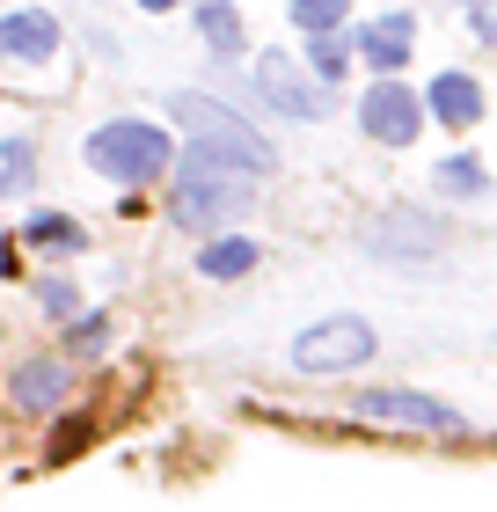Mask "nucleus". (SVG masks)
<instances>
[{
    "mask_svg": "<svg viewBox=\"0 0 497 512\" xmlns=\"http://www.w3.org/2000/svg\"><path fill=\"white\" fill-rule=\"evenodd\" d=\"M410 30H417L410 15H388V22H373V30L359 37V52L381 66V74H402V59H410Z\"/></svg>",
    "mask_w": 497,
    "mask_h": 512,
    "instance_id": "obj_11",
    "label": "nucleus"
},
{
    "mask_svg": "<svg viewBox=\"0 0 497 512\" xmlns=\"http://www.w3.org/2000/svg\"><path fill=\"white\" fill-rule=\"evenodd\" d=\"M0 191H30V139H0Z\"/></svg>",
    "mask_w": 497,
    "mask_h": 512,
    "instance_id": "obj_17",
    "label": "nucleus"
},
{
    "mask_svg": "<svg viewBox=\"0 0 497 512\" xmlns=\"http://www.w3.org/2000/svg\"><path fill=\"white\" fill-rule=\"evenodd\" d=\"M44 308H52V315H74V286H66V278H44Z\"/></svg>",
    "mask_w": 497,
    "mask_h": 512,
    "instance_id": "obj_22",
    "label": "nucleus"
},
{
    "mask_svg": "<svg viewBox=\"0 0 497 512\" xmlns=\"http://www.w3.org/2000/svg\"><path fill=\"white\" fill-rule=\"evenodd\" d=\"M446 242V227L432 213H388V220H373L366 227V249H381V256H410V264H424Z\"/></svg>",
    "mask_w": 497,
    "mask_h": 512,
    "instance_id": "obj_8",
    "label": "nucleus"
},
{
    "mask_svg": "<svg viewBox=\"0 0 497 512\" xmlns=\"http://www.w3.org/2000/svg\"><path fill=\"white\" fill-rule=\"evenodd\" d=\"M169 118H176L183 132H191L212 161H227V169H242V176H264V169H271L264 132L242 125L227 103H205V96H191V88H183V96H169Z\"/></svg>",
    "mask_w": 497,
    "mask_h": 512,
    "instance_id": "obj_1",
    "label": "nucleus"
},
{
    "mask_svg": "<svg viewBox=\"0 0 497 512\" xmlns=\"http://www.w3.org/2000/svg\"><path fill=\"white\" fill-rule=\"evenodd\" d=\"M88 161H96L110 183H147V176L169 169V132L147 125V118L96 125V139H88Z\"/></svg>",
    "mask_w": 497,
    "mask_h": 512,
    "instance_id": "obj_2",
    "label": "nucleus"
},
{
    "mask_svg": "<svg viewBox=\"0 0 497 512\" xmlns=\"http://www.w3.org/2000/svg\"><path fill=\"white\" fill-rule=\"evenodd\" d=\"M110 344V330H103V315H88V322H74V352H103Z\"/></svg>",
    "mask_w": 497,
    "mask_h": 512,
    "instance_id": "obj_21",
    "label": "nucleus"
},
{
    "mask_svg": "<svg viewBox=\"0 0 497 512\" xmlns=\"http://www.w3.org/2000/svg\"><path fill=\"white\" fill-rule=\"evenodd\" d=\"M476 37L497 44V0H476Z\"/></svg>",
    "mask_w": 497,
    "mask_h": 512,
    "instance_id": "obj_23",
    "label": "nucleus"
},
{
    "mask_svg": "<svg viewBox=\"0 0 497 512\" xmlns=\"http://www.w3.org/2000/svg\"><path fill=\"white\" fill-rule=\"evenodd\" d=\"M293 22L300 30H329V22H344V0H293Z\"/></svg>",
    "mask_w": 497,
    "mask_h": 512,
    "instance_id": "obj_18",
    "label": "nucleus"
},
{
    "mask_svg": "<svg viewBox=\"0 0 497 512\" xmlns=\"http://www.w3.org/2000/svg\"><path fill=\"white\" fill-rule=\"evenodd\" d=\"M439 183H446L454 198H476V191H483V169H476V161H446V169H439Z\"/></svg>",
    "mask_w": 497,
    "mask_h": 512,
    "instance_id": "obj_19",
    "label": "nucleus"
},
{
    "mask_svg": "<svg viewBox=\"0 0 497 512\" xmlns=\"http://www.w3.org/2000/svg\"><path fill=\"white\" fill-rule=\"evenodd\" d=\"M52 44H59V22H52V15H30V8H22V15L0 22V52H8V59H52Z\"/></svg>",
    "mask_w": 497,
    "mask_h": 512,
    "instance_id": "obj_9",
    "label": "nucleus"
},
{
    "mask_svg": "<svg viewBox=\"0 0 497 512\" xmlns=\"http://www.w3.org/2000/svg\"><path fill=\"white\" fill-rule=\"evenodd\" d=\"M227 213H249V176H227V161L191 147L183 154V183H176V220L183 227H212Z\"/></svg>",
    "mask_w": 497,
    "mask_h": 512,
    "instance_id": "obj_3",
    "label": "nucleus"
},
{
    "mask_svg": "<svg viewBox=\"0 0 497 512\" xmlns=\"http://www.w3.org/2000/svg\"><path fill=\"white\" fill-rule=\"evenodd\" d=\"M359 118H366V132L381 139V147H410V139H417V96L395 74H381V88H366Z\"/></svg>",
    "mask_w": 497,
    "mask_h": 512,
    "instance_id": "obj_7",
    "label": "nucleus"
},
{
    "mask_svg": "<svg viewBox=\"0 0 497 512\" xmlns=\"http://www.w3.org/2000/svg\"><path fill=\"white\" fill-rule=\"evenodd\" d=\"M307 66L337 88L344 81V66H351V37H344V22H329V30H307Z\"/></svg>",
    "mask_w": 497,
    "mask_h": 512,
    "instance_id": "obj_13",
    "label": "nucleus"
},
{
    "mask_svg": "<svg viewBox=\"0 0 497 512\" xmlns=\"http://www.w3.org/2000/svg\"><path fill=\"white\" fill-rule=\"evenodd\" d=\"M198 37L212 44V52H234V44H242V22H234L227 0H205L198 8Z\"/></svg>",
    "mask_w": 497,
    "mask_h": 512,
    "instance_id": "obj_14",
    "label": "nucleus"
},
{
    "mask_svg": "<svg viewBox=\"0 0 497 512\" xmlns=\"http://www.w3.org/2000/svg\"><path fill=\"white\" fill-rule=\"evenodd\" d=\"M88 447V417H66V425L52 432V461H74Z\"/></svg>",
    "mask_w": 497,
    "mask_h": 512,
    "instance_id": "obj_20",
    "label": "nucleus"
},
{
    "mask_svg": "<svg viewBox=\"0 0 497 512\" xmlns=\"http://www.w3.org/2000/svg\"><path fill=\"white\" fill-rule=\"evenodd\" d=\"M139 8H176V0H139Z\"/></svg>",
    "mask_w": 497,
    "mask_h": 512,
    "instance_id": "obj_24",
    "label": "nucleus"
},
{
    "mask_svg": "<svg viewBox=\"0 0 497 512\" xmlns=\"http://www.w3.org/2000/svg\"><path fill=\"white\" fill-rule=\"evenodd\" d=\"M432 118L439 125H476L483 118V88L468 81V74H439L432 81Z\"/></svg>",
    "mask_w": 497,
    "mask_h": 512,
    "instance_id": "obj_10",
    "label": "nucleus"
},
{
    "mask_svg": "<svg viewBox=\"0 0 497 512\" xmlns=\"http://www.w3.org/2000/svg\"><path fill=\"white\" fill-rule=\"evenodd\" d=\"M359 417L410 425V432H446V439L461 432V417L446 410V403H432V395H417V388H366V395H359Z\"/></svg>",
    "mask_w": 497,
    "mask_h": 512,
    "instance_id": "obj_5",
    "label": "nucleus"
},
{
    "mask_svg": "<svg viewBox=\"0 0 497 512\" xmlns=\"http://www.w3.org/2000/svg\"><path fill=\"white\" fill-rule=\"evenodd\" d=\"M366 359H373V330H366L359 315L315 322V330H300V344H293L300 374H344V366H366Z\"/></svg>",
    "mask_w": 497,
    "mask_h": 512,
    "instance_id": "obj_4",
    "label": "nucleus"
},
{
    "mask_svg": "<svg viewBox=\"0 0 497 512\" xmlns=\"http://www.w3.org/2000/svg\"><path fill=\"white\" fill-rule=\"evenodd\" d=\"M198 264H205V278H242L256 264V242H212Z\"/></svg>",
    "mask_w": 497,
    "mask_h": 512,
    "instance_id": "obj_15",
    "label": "nucleus"
},
{
    "mask_svg": "<svg viewBox=\"0 0 497 512\" xmlns=\"http://www.w3.org/2000/svg\"><path fill=\"white\" fill-rule=\"evenodd\" d=\"M30 242H37V249H81L88 235H81L74 220H59V213H37V220H30Z\"/></svg>",
    "mask_w": 497,
    "mask_h": 512,
    "instance_id": "obj_16",
    "label": "nucleus"
},
{
    "mask_svg": "<svg viewBox=\"0 0 497 512\" xmlns=\"http://www.w3.org/2000/svg\"><path fill=\"white\" fill-rule=\"evenodd\" d=\"M59 395H66V366H59V359H30V366L15 374V403H22V410H52Z\"/></svg>",
    "mask_w": 497,
    "mask_h": 512,
    "instance_id": "obj_12",
    "label": "nucleus"
},
{
    "mask_svg": "<svg viewBox=\"0 0 497 512\" xmlns=\"http://www.w3.org/2000/svg\"><path fill=\"white\" fill-rule=\"evenodd\" d=\"M256 88H264L286 118H300V125L329 118V88H307V74H300L286 52H264V59H256Z\"/></svg>",
    "mask_w": 497,
    "mask_h": 512,
    "instance_id": "obj_6",
    "label": "nucleus"
}]
</instances>
